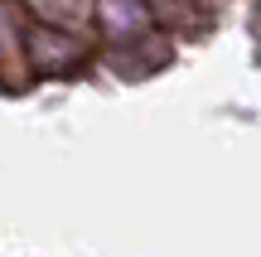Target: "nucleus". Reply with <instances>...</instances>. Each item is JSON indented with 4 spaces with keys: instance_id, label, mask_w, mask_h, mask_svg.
<instances>
[{
    "instance_id": "obj_3",
    "label": "nucleus",
    "mask_w": 261,
    "mask_h": 257,
    "mask_svg": "<svg viewBox=\"0 0 261 257\" xmlns=\"http://www.w3.org/2000/svg\"><path fill=\"white\" fill-rule=\"evenodd\" d=\"M29 10H39V15H54V19H73L87 10V0H29Z\"/></svg>"
},
{
    "instance_id": "obj_1",
    "label": "nucleus",
    "mask_w": 261,
    "mask_h": 257,
    "mask_svg": "<svg viewBox=\"0 0 261 257\" xmlns=\"http://www.w3.org/2000/svg\"><path fill=\"white\" fill-rule=\"evenodd\" d=\"M24 54H29V63H34V73L68 78V73H77V68L92 58V49H87V39H77L73 29H63V25H29Z\"/></svg>"
},
{
    "instance_id": "obj_2",
    "label": "nucleus",
    "mask_w": 261,
    "mask_h": 257,
    "mask_svg": "<svg viewBox=\"0 0 261 257\" xmlns=\"http://www.w3.org/2000/svg\"><path fill=\"white\" fill-rule=\"evenodd\" d=\"M150 10H155L169 29H198L208 19L203 0H150Z\"/></svg>"
}]
</instances>
